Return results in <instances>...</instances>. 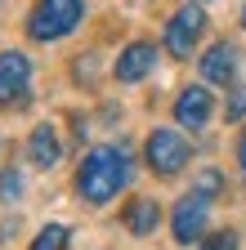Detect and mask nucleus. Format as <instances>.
<instances>
[{"label": "nucleus", "instance_id": "1", "mask_svg": "<svg viewBox=\"0 0 246 250\" xmlns=\"http://www.w3.org/2000/svg\"><path fill=\"white\" fill-rule=\"evenodd\" d=\"M126 183H130V147L126 143L89 147L76 166V192L89 206H108Z\"/></svg>", "mask_w": 246, "mask_h": 250}, {"label": "nucleus", "instance_id": "2", "mask_svg": "<svg viewBox=\"0 0 246 250\" xmlns=\"http://www.w3.org/2000/svg\"><path fill=\"white\" fill-rule=\"evenodd\" d=\"M81 18H85V0H36L27 14V36L41 45L63 41L81 27Z\"/></svg>", "mask_w": 246, "mask_h": 250}, {"label": "nucleus", "instance_id": "3", "mask_svg": "<svg viewBox=\"0 0 246 250\" xmlns=\"http://www.w3.org/2000/svg\"><path fill=\"white\" fill-rule=\"evenodd\" d=\"M143 161H148L152 174L170 179V174H179L183 166L193 161V147H188V139H183L179 130L161 125V130H152V134H148V143H143Z\"/></svg>", "mask_w": 246, "mask_h": 250}, {"label": "nucleus", "instance_id": "4", "mask_svg": "<svg viewBox=\"0 0 246 250\" xmlns=\"http://www.w3.org/2000/svg\"><path fill=\"white\" fill-rule=\"evenodd\" d=\"M32 99V58L5 49L0 54V107H22Z\"/></svg>", "mask_w": 246, "mask_h": 250}, {"label": "nucleus", "instance_id": "5", "mask_svg": "<svg viewBox=\"0 0 246 250\" xmlns=\"http://www.w3.org/2000/svg\"><path fill=\"white\" fill-rule=\"evenodd\" d=\"M201 31H206V9H201V5H183V9L166 22V54H170V58H193Z\"/></svg>", "mask_w": 246, "mask_h": 250}, {"label": "nucleus", "instance_id": "6", "mask_svg": "<svg viewBox=\"0 0 246 250\" xmlns=\"http://www.w3.org/2000/svg\"><path fill=\"white\" fill-rule=\"evenodd\" d=\"M206 210H210V201L197 197V192H188V197L175 201V210H170V232H175L179 246H193V241L206 237Z\"/></svg>", "mask_w": 246, "mask_h": 250}, {"label": "nucleus", "instance_id": "7", "mask_svg": "<svg viewBox=\"0 0 246 250\" xmlns=\"http://www.w3.org/2000/svg\"><path fill=\"white\" fill-rule=\"evenodd\" d=\"M152 67H157V45H152V41H130L126 49L116 54L112 76H116L121 85H134V81L152 76Z\"/></svg>", "mask_w": 246, "mask_h": 250}, {"label": "nucleus", "instance_id": "8", "mask_svg": "<svg viewBox=\"0 0 246 250\" xmlns=\"http://www.w3.org/2000/svg\"><path fill=\"white\" fill-rule=\"evenodd\" d=\"M215 116V99H210V89L201 85H188V89H179V99H175V125H183V130H206Z\"/></svg>", "mask_w": 246, "mask_h": 250}, {"label": "nucleus", "instance_id": "9", "mask_svg": "<svg viewBox=\"0 0 246 250\" xmlns=\"http://www.w3.org/2000/svg\"><path fill=\"white\" fill-rule=\"evenodd\" d=\"M27 161H32L36 170H54L58 161H63V139H58V130L49 121H41L32 139H27Z\"/></svg>", "mask_w": 246, "mask_h": 250}, {"label": "nucleus", "instance_id": "10", "mask_svg": "<svg viewBox=\"0 0 246 250\" xmlns=\"http://www.w3.org/2000/svg\"><path fill=\"white\" fill-rule=\"evenodd\" d=\"M233 76H237V45L215 41L201 54V81H210V85H233Z\"/></svg>", "mask_w": 246, "mask_h": 250}, {"label": "nucleus", "instance_id": "11", "mask_svg": "<svg viewBox=\"0 0 246 250\" xmlns=\"http://www.w3.org/2000/svg\"><path fill=\"white\" fill-rule=\"evenodd\" d=\"M157 224H161V206L152 201V197H134V201L126 206V228H130L134 237L157 232Z\"/></svg>", "mask_w": 246, "mask_h": 250}, {"label": "nucleus", "instance_id": "12", "mask_svg": "<svg viewBox=\"0 0 246 250\" xmlns=\"http://www.w3.org/2000/svg\"><path fill=\"white\" fill-rule=\"evenodd\" d=\"M67 241H72V228L67 224H45L27 250H67Z\"/></svg>", "mask_w": 246, "mask_h": 250}, {"label": "nucleus", "instance_id": "13", "mask_svg": "<svg viewBox=\"0 0 246 250\" xmlns=\"http://www.w3.org/2000/svg\"><path fill=\"white\" fill-rule=\"evenodd\" d=\"M193 192H197V197H206V201H215V197L224 192V174H220V170H201V174H197V183H193Z\"/></svg>", "mask_w": 246, "mask_h": 250}, {"label": "nucleus", "instance_id": "14", "mask_svg": "<svg viewBox=\"0 0 246 250\" xmlns=\"http://www.w3.org/2000/svg\"><path fill=\"white\" fill-rule=\"evenodd\" d=\"M22 197V174L9 166V170H0V201H5V206H14Z\"/></svg>", "mask_w": 246, "mask_h": 250}, {"label": "nucleus", "instance_id": "15", "mask_svg": "<svg viewBox=\"0 0 246 250\" xmlns=\"http://www.w3.org/2000/svg\"><path fill=\"white\" fill-rule=\"evenodd\" d=\"M201 250H237V232L233 228H215L201 237Z\"/></svg>", "mask_w": 246, "mask_h": 250}, {"label": "nucleus", "instance_id": "16", "mask_svg": "<svg viewBox=\"0 0 246 250\" xmlns=\"http://www.w3.org/2000/svg\"><path fill=\"white\" fill-rule=\"evenodd\" d=\"M242 116H246V85H233V89H228V103H224V121L237 125Z\"/></svg>", "mask_w": 246, "mask_h": 250}, {"label": "nucleus", "instance_id": "17", "mask_svg": "<svg viewBox=\"0 0 246 250\" xmlns=\"http://www.w3.org/2000/svg\"><path fill=\"white\" fill-rule=\"evenodd\" d=\"M237 166H242V174H246V130H242V139H237Z\"/></svg>", "mask_w": 246, "mask_h": 250}, {"label": "nucleus", "instance_id": "18", "mask_svg": "<svg viewBox=\"0 0 246 250\" xmlns=\"http://www.w3.org/2000/svg\"><path fill=\"white\" fill-rule=\"evenodd\" d=\"M242 27H246V5H242Z\"/></svg>", "mask_w": 246, "mask_h": 250}, {"label": "nucleus", "instance_id": "19", "mask_svg": "<svg viewBox=\"0 0 246 250\" xmlns=\"http://www.w3.org/2000/svg\"><path fill=\"white\" fill-rule=\"evenodd\" d=\"M193 5H206V0H193Z\"/></svg>", "mask_w": 246, "mask_h": 250}, {"label": "nucleus", "instance_id": "20", "mask_svg": "<svg viewBox=\"0 0 246 250\" xmlns=\"http://www.w3.org/2000/svg\"><path fill=\"white\" fill-rule=\"evenodd\" d=\"M0 147H5V143H0Z\"/></svg>", "mask_w": 246, "mask_h": 250}]
</instances>
